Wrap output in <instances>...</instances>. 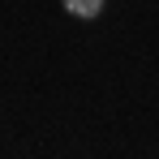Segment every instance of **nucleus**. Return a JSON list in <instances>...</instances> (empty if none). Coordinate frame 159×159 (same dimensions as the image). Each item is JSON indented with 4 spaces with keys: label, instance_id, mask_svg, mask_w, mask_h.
Wrapping results in <instances>:
<instances>
[{
    "label": "nucleus",
    "instance_id": "f257e3e1",
    "mask_svg": "<svg viewBox=\"0 0 159 159\" xmlns=\"http://www.w3.org/2000/svg\"><path fill=\"white\" fill-rule=\"evenodd\" d=\"M65 13H73V17H82V22H90V17L103 13V0H65Z\"/></svg>",
    "mask_w": 159,
    "mask_h": 159
}]
</instances>
